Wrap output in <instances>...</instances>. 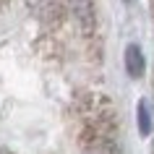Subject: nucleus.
I'll use <instances>...</instances> for the list:
<instances>
[{
    "label": "nucleus",
    "mask_w": 154,
    "mask_h": 154,
    "mask_svg": "<svg viewBox=\"0 0 154 154\" xmlns=\"http://www.w3.org/2000/svg\"><path fill=\"white\" fill-rule=\"evenodd\" d=\"M125 71H128V76H133V79H141V76H144L146 60H144V52H141L138 45H128V47H125Z\"/></svg>",
    "instance_id": "obj_1"
},
{
    "label": "nucleus",
    "mask_w": 154,
    "mask_h": 154,
    "mask_svg": "<svg viewBox=\"0 0 154 154\" xmlns=\"http://www.w3.org/2000/svg\"><path fill=\"white\" fill-rule=\"evenodd\" d=\"M136 112H138V133H141V136H149V133H152V115H149V105H146V99L138 102Z\"/></svg>",
    "instance_id": "obj_2"
}]
</instances>
